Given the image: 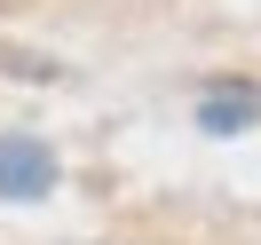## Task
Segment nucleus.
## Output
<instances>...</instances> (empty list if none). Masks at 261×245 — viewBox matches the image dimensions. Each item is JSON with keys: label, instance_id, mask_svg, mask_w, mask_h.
<instances>
[{"label": "nucleus", "instance_id": "f257e3e1", "mask_svg": "<svg viewBox=\"0 0 261 245\" xmlns=\"http://www.w3.org/2000/svg\"><path fill=\"white\" fill-rule=\"evenodd\" d=\"M56 150L40 134H0V206H32V198L56 190Z\"/></svg>", "mask_w": 261, "mask_h": 245}, {"label": "nucleus", "instance_id": "f03ea898", "mask_svg": "<svg viewBox=\"0 0 261 245\" xmlns=\"http://www.w3.org/2000/svg\"><path fill=\"white\" fill-rule=\"evenodd\" d=\"M253 119H261V87L253 79H214L198 95V127L206 134H245Z\"/></svg>", "mask_w": 261, "mask_h": 245}]
</instances>
